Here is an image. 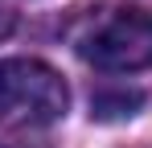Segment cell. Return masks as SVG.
Listing matches in <instances>:
<instances>
[{"instance_id":"cell-1","label":"cell","mask_w":152,"mask_h":148,"mask_svg":"<svg viewBox=\"0 0 152 148\" xmlns=\"http://www.w3.org/2000/svg\"><path fill=\"white\" fill-rule=\"evenodd\" d=\"M70 111L66 78L37 58L0 62V123L4 127H45Z\"/></svg>"},{"instance_id":"cell-2","label":"cell","mask_w":152,"mask_h":148,"mask_svg":"<svg viewBox=\"0 0 152 148\" xmlns=\"http://www.w3.org/2000/svg\"><path fill=\"white\" fill-rule=\"evenodd\" d=\"M78 49L86 62L111 74L152 70V17L140 8H119L111 17H103Z\"/></svg>"},{"instance_id":"cell-3","label":"cell","mask_w":152,"mask_h":148,"mask_svg":"<svg viewBox=\"0 0 152 148\" xmlns=\"http://www.w3.org/2000/svg\"><path fill=\"white\" fill-rule=\"evenodd\" d=\"M144 103H148V95L140 86H107V91H99V95L91 99V115L99 123H115V119L140 115Z\"/></svg>"},{"instance_id":"cell-4","label":"cell","mask_w":152,"mask_h":148,"mask_svg":"<svg viewBox=\"0 0 152 148\" xmlns=\"http://www.w3.org/2000/svg\"><path fill=\"white\" fill-rule=\"evenodd\" d=\"M8 33H12V17H8V12H4V8H0V41H4V37H8Z\"/></svg>"},{"instance_id":"cell-5","label":"cell","mask_w":152,"mask_h":148,"mask_svg":"<svg viewBox=\"0 0 152 148\" xmlns=\"http://www.w3.org/2000/svg\"><path fill=\"white\" fill-rule=\"evenodd\" d=\"M0 148H21V144H0Z\"/></svg>"}]
</instances>
